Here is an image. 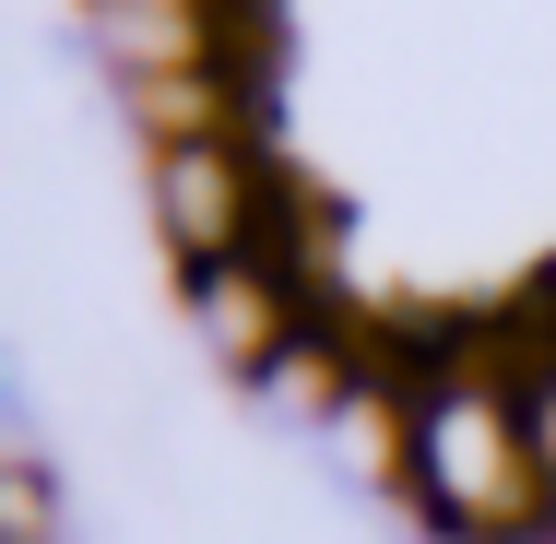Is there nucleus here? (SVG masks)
Here are the masks:
<instances>
[{
    "instance_id": "obj_1",
    "label": "nucleus",
    "mask_w": 556,
    "mask_h": 544,
    "mask_svg": "<svg viewBox=\"0 0 556 544\" xmlns=\"http://www.w3.org/2000/svg\"><path fill=\"white\" fill-rule=\"evenodd\" d=\"M415 485L439 497V521H462V533H485V544L533 533L545 497H556L533 438H521V403L485 391V379H450V391L415 403Z\"/></svg>"
},
{
    "instance_id": "obj_2",
    "label": "nucleus",
    "mask_w": 556,
    "mask_h": 544,
    "mask_svg": "<svg viewBox=\"0 0 556 544\" xmlns=\"http://www.w3.org/2000/svg\"><path fill=\"white\" fill-rule=\"evenodd\" d=\"M166 237L214 273V261H249V237H261V178H249V154H237V130L214 142H166Z\"/></svg>"
}]
</instances>
